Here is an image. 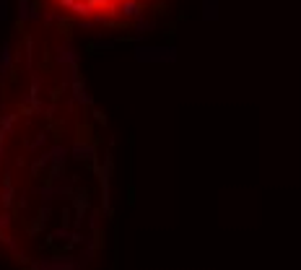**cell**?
<instances>
[{"label": "cell", "mask_w": 301, "mask_h": 270, "mask_svg": "<svg viewBox=\"0 0 301 270\" xmlns=\"http://www.w3.org/2000/svg\"><path fill=\"white\" fill-rule=\"evenodd\" d=\"M49 3L60 13L78 21H117L135 13L148 0H49Z\"/></svg>", "instance_id": "1"}]
</instances>
